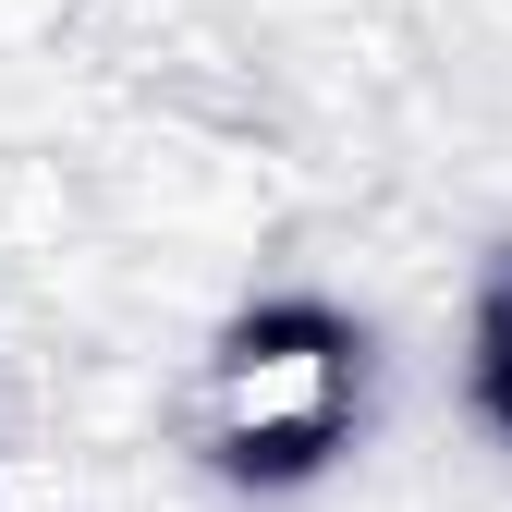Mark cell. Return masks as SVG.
<instances>
[{
    "label": "cell",
    "instance_id": "obj_2",
    "mask_svg": "<svg viewBox=\"0 0 512 512\" xmlns=\"http://www.w3.org/2000/svg\"><path fill=\"white\" fill-rule=\"evenodd\" d=\"M476 415L512 439V281H500V305H488V330H476Z\"/></svg>",
    "mask_w": 512,
    "mask_h": 512
},
{
    "label": "cell",
    "instance_id": "obj_3",
    "mask_svg": "<svg viewBox=\"0 0 512 512\" xmlns=\"http://www.w3.org/2000/svg\"><path fill=\"white\" fill-rule=\"evenodd\" d=\"M74 13H86V0H0V61H13V49H37V37H61Z\"/></svg>",
    "mask_w": 512,
    "mask_h": 512
},
{
    "label": "cell",
    "instance_id": "obj_1",
    "mask_svg": "<svg viewBox=\"0 0 512 512\" xmlns=\"http://www.w3.org/2000/svg\"><path fill=\"white\" fill-rule=\"evenodd\" d=\"M366 427V342L330 305H244L183 354L171 378V439L183 464L232 488H305L354 452Z\"/></svg>",
    "mask_w": 512,
    "mask_h": 512
}]
</instances>
